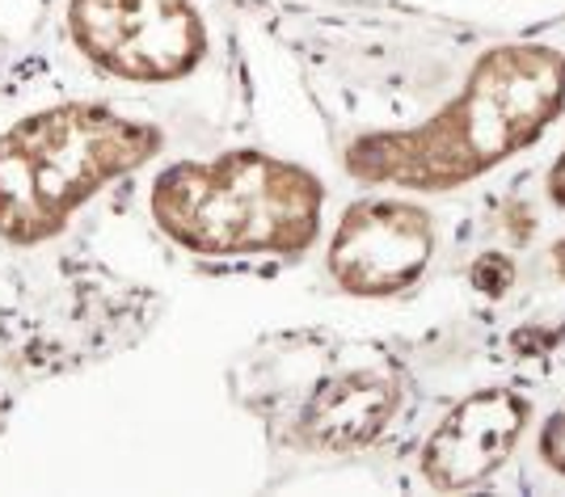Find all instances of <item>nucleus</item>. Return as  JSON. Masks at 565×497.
I'll return each instance as SVG.
<instances>
[{
  "mask_svg": "<svg viewBox=\"0 0 565 497\" xmlns=\"http://www.w3.org/2000/svg\"><path fill=\"white\" fill-rule=\"evenodd\" d=\"M532 422V404L515 388H477L439 418L423 443L418 468L430 489L460 494L490 480L515 455L523 430Z\"/></svg>",
  "mask_w": 565,
  "mask_h": 497,
  "instance_id": "6",
  "label": "nucleus"
},
{
  "mask_svg": "<svg viewBox=\"0 0 565 497\" xmlns=\"http://www.w3.org/2000/svg\"><path fill=\"white\" fill-rule=\"evenodd\" d=\"M562 110V51L548 43H502L472 64L465 89L426 122L354 140L347 173L372 186L448 194L532 148Z\"/></svg>",
  "mask_w": 565,
  "mask_h": 497,
  "instance_id": "1",
  "label": "nucleus"
},
{
  "mask_svg": "<svg viewBox=\"0 0 565 497\" xmlns=\"http://www.w3.org/2000/svg\"><path fill=\"white\" fill-rule=\"evenodd\" d=\"M511 283H515V266H511V258H502V253H486V258L472 266V287L477 291L502 295V291H511Z\"/></svg>",
  "mask_w": 565,
  "mask_h": 497,
  "instance_id": "8",
  "label": "nucleus"
},
{
  "mask_svg": "<svg viewBox=\"0 0 565 497\" xmlns=\"http://www.w3.org/2000/svg\"><path fill=\"white\" fill-rule=\"evenodd\" d=\"M166 136L106 106H51L0 136V237L39 245L106 182L140 169Z\"/></svg>",
  "mask_w": 565,
  "mask_h": 497,
  "instance_id": "3",
  "label": "nucleus"
},
{
  "mask_svg": "<svg viewBox=\"0 0 565 497\" xmlns=\"http://www.w3.org/2000/svg\"><path fill=\"white\" fill-rule=\"evenodd\" d=\"M401 404V379L388 367H351L321 379L300 413V434L317 451H359L376 443Z\"/></svg>",
  "mask_w": 565,
  "mask_h": 497,
  "instance_id": "7",
  "label": "nucleus"
},
{
  "mask_svg": "<svg viewBox=\"0 0 565 497\" xmlns=\"http://www.w3.org/2000/svg\"><path fill=\"white\" fill-rule=\"evenodd\" d=\"M544 194H548L553 207L565 212V148H562V156L553 161V169H548V177H544Z\"/></svg>",
  "mask_w": 565,
  "mask_h": 497,
  "instance_id": "10",
  "label": "nucleus"
},
{
  "mask_svg": "<svg viewBox=\"0 0 565 497\" xmlns=\"http://www.w3.org/2000/svg\"><path fill=\"white\" fill-rule=\"evenodd\" d=\"M430 258H435L430 212L414 198L380 194V198H359L342 212L326 266L347 295L384 300L423 283Z\"/></svg>",
  "mask_w": 565,
  "mask_h": 497,
  "instance_id": "5",
  "label": "nucleus"
},
{
  "mask_svg": "<svg viewBox=\"0 0 565 497\" xmlns=\"http://www.w3.org/2000/svg\"><path fill=\"white\" fill-rule=\"evenodd\" d=\"M541 460L553 468L557 476H565V409H557L548 422L541 426Z\"/></svg>",
  "mask_w": 565,
  "mask_h": 497,
  "instance_id": "9",
  "label": "nucleus"
},
{
  "mask_svg": "<svg viewBox=\"0 0 565 497\" xmlns=\"http://www.w3.org/2000/svg\"><path fill=\"white\" fill-rule=\"evenodd\" d=\"M72 43L122 80H182L207 55V30L190 0H72Z\"/></svg>",
  "mask_w": 565,
  "mask_h": 497,
  "instance_id": "4",
  "label": "nucleus"
},
{
  "mask_svg": "<svg viewBox=\"0 0 565 497\" xmlns=\"http://www.w3.org/2000/svg\"><path fill=\"white\" fill-rule=\"evenodd\" d=\"M148 207L173 245L203 258L312 249L326 212V186L305 165L266 152H224L215 161H178L157 173Z\"/></svg>",
  "mask_w": 565,
  "mask_h": 497,
  "instance_id": "2",
  "label": "nucleus"
},
{
  "mask_svg": "<svg viewBox=\"0 0 565 497\" xmlns=\"http://www.w3.org/2000/svg\"><path fill=\"white\" fill-rule=\"evenodd\" d=\"M548 266H553V274H557V279L565 283V237L553 245V253H548Z\"/></svg>",
  "mask_w": 565,
  "mask_h": 497,
  "instance_id": "11",
  "label": "nucleus"
}]
</instances>
